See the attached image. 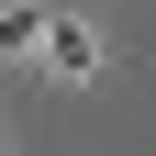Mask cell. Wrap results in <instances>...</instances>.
Wrapping results in <instances>:
<instances>
[{"label": "cell", "mask_w": 156, "mask_h": 156, "mask_svg": "<svg viewBox=\"0 0 156 156\" xmlns=\"http://www.w3.org/2000/svg\"><path fill=\"white\" fill-rule=\"evenodd\" d=\"M34 56H45L56 78H101V34H89V23H56V11H45V45H34Z\"/></svg>", "instance_id": "6da1fadb"}, {"label": "cell", "mask_w": 156, "mask_h": 156, "mask_svg": "<svg viewBox=\"0 0 156 156\" xmlns=\"http://www.w3.org/2000/svg\"><path fill=\"white\" fill-rule=\"evenodd\" d=\"M34 45H45V11L11 0V11H0V56H34Z\"/></svg>", "instance_id": "7a4b0ae2"}]
</instances>
